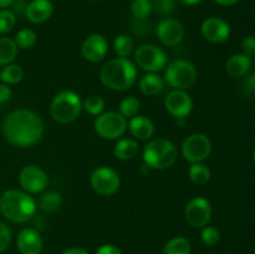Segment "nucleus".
<instances>
[{
  "label": "nucleus",
  "mask_w": 255,
  "mask_h": 254,
  "mask_svg": "<svg viewBox=\"0 0 255 254\" xmlns=\"http://www.w3.org/2000/svg\"><path fill=\"white\" fill-rule=\"evenodd\" d=\"M15 0H0V9H6L14 4Z\"/></svg>",
  "instance_id": "obj_47"
},
{
  "label": "nucleus",
  "mask_w": 255,
  "mask_h": 254,
  "mask_svg": "<svg viewBox=\"0 0 255 254\" xmlns=\"http://www.w3.org/2000/svg\"><path fill=\"white\" fill-rule=\"evenodd\" d=\"M149 169H151V168H149V167L147 166L146 163H143V164H142V166H141V172H142V173H148Z\"/></svg>",
  "instance_id": "obj_48"
},
{
  "label": "nucleus",
  "mask_w": 255,
  "mask_h": 254,
  "mask_svg": "<svg viewBox=\"0 0 255 254\" xmlns=\"http://www.w3.org/2000/svg\"><path fill=\"white\" fill-rule=\"evenodd\" d=\"M0 212L12 223H26L36 213V202L27 192L7 189L0 197Z\"/></svg>",
  "instance_id": "obj_2"
},
{
  "label": "nucleus",
  "mask_w": 255,
  "mask_h": 254,
  "mask_svg": "<svg viewBox=\"0 0 255 254\" xmlns=\"http://www.w3.org/2000/svg\"><path fill=\"white\" fill-rule=\"evenodd\" d=\"M143 163L151 169H167L173 166L178 157L176 146L169 139L154 138L144 146Z\"/></svg>",
  "instance_id": "obj_4"
},
{
  "label": "nucleus",
  "mask_w": 255,
  "mask_h": 254,
  "mask_svg": "<svg viewBox=\"0 0 255 254\" xmlns=\"http://www.w3.org/2000/svg\"><path fill=\"white\" fill-rule=\"evenodd\" d=\"M136 79V65L127 57L110 60L100 70L101 82L114 91H126L131 89Z\"/></svg>",
  "instance_id": "obj_3"
},
{
  "label": "nucleus",
  "mask_w": 255,
  "mask_h": 254,
  "mask_svg": "<svg viewBox=\"0 0 255 254\" xmlns=\"http://www.w3.org/2000/svg\"><path fill=\"white\" fill-rule=\"evenodd\" d=\"M164 80L173 89L187 90L196 84L197 70L187 60H174L167 66Z\"/></svg>",
  "instance_id": "obj_6"
},
{
  "label": "nucleus",
  "mask_w": 255,
  "mask_h": 254,
  "mask_svg": "<svg viewBox=\"0 0 255 254\" xmlns=\"http://www.w3.org/2000/svg\"><path fill=\"white\" fill-rule=\"evenodd\" d=\"M92 189L101 196H112L121 186L120 174L109 166L97 167L90 177Z\"/></svg>",
  "instance_id": "obj_9"
},
{
  "label": "nucleus",
  "mask_w": 255,
  "mask_h": 254,
  "mask_svg": "<svg viewBox=\"0 0 255 254\" xmlns=\"http://www.w3.org/2000/svg\"><path fill=\"white\" fill-rule=\"evenodd\" d=\"M201 32L204 39L208 41L213 42V44H221L229 39L231 26L226 20L217 16H211L202 22Z\"/></svg>",
  "instance_id": "obj_15"
},
{
  "label": "nucleus",
  "mask_w": 255,
  "mask_h": 254,
  "mask_svg": "<svg viewBox=\"0 0 255 254\" xmlns=\"http://www.w3.org/2000/svg\"><path fill=\"white\" fill-rule=\"evenodd\" d=\"M19 47L15 44L14 39L6 36L0 37V66H6L11 64L17 55Z\"/></svg>",
  "instance_id": "obj_24"
},
{
  "label": "nucleus",
  "mask_w": 255,
  "mask_h": 254,
  "mask_svg": "<svg viewBox=\"0 0 255 254\" xmlns=\"http://www.w3.org/2000/svg\"><path fill=\"white\" fill-rule=\"evenodd\" d=\"M107 51H109V42L101 34L89 35L82 42V56L90 62H99L104 60Z\"/></svg>",
  "instance_id": "obj_16"
},
{
  "label": "nucleus",
  "mask_w": 255,
  "mask_h": 254,
  "mask_svg": "<svg viewBox=\"0 0 255 254\" xmlns=\"http://www.w3.org/2000/svg\"><path fill=\"white\" fill-rule=\"evenodd\" d=\"M105 100L97 95H91L82 102V109L92 116H99L105 110Z\"/></svg>",
  "instance_id": "obj_32"
},
{
  "label": "nucleus",
  "mask_w": 255,
  "mask_h": 254,
  "mask_svg": "<svg viewBox=\"0 0 255 254\" xmlns=\"http://www.w3.org/2000/svg\"><path fill=\"white\" fill-rule=\"evenodd\" d=\"M212 142L206 134L192 133L182 143V154L189 163H201L209 157Z\"/></svg>",
  "instance_id": "obj_10"
},
{
  "label": "nucleus",
  "mask_w": 255,
  "mask_h": 254,
  "mask_svg": "<svg viewBox=\"0 0 255 254\" xmlns=\"http://www.w3.org/2000/svg\"><path fill=\"white\" fill-rule=\"evenodd\" d=\"M242 49H243V54L248 57L255 56V36L249 35V36L244 37L242 41Z\"/></svg>",
  "instance_id": "obj_39"
},
{
  "label": "nucleus",
  "mask_w": 255,
  "mask_h": 254,
  "mask_svg": "<svg viewBox=\"0 0 255 254\" xmlns=\"http://www.w3.org/2000/svg\"><path fill=\"white\" fill-rule=\"evenodd\" d=\"M14 41L19 49H31V47L36 44L37 35L32 29H21L20 31H17L16 35H15Z\"/></svg>",
  "instance_id": "obj_30"
},
{
  "label": "nucleus",
  "mask_w": 255,
  "mask_h": 254,
  "mask_svg": "<svg viewBox=\"0 0 255 254\" xmlns=\"http://www.w3.org/2000/svg\"><path fill=\"white\" fill-rule=\"evenodd\" d=\"M44 131V121L31 110H15L2 122L5 139L16 147L34 146L42 138Z\"/></svg>",
  "instance_id": "obj_1"
},
{
  "label": "nucleus",
  "mask_w": 255,
  "mask_h": 254,
  "mask_svg": "<svg viewBox=\"0 0 255 254\" xmlns=\"http://www.w3.org/2000/svg\"><path fill=\"white\" fill-rule=\"evenodd\" d=\"M153 11L161 15H168L174 11V0H151Z\"/></svg>",
  "instance_id": "obj_36"
},
{
  "label": "nucleus",
  "mask_w": 255,
  "mask_h": 254,
  "mask_svg": "<svg viewBox=\"0 0 255 254\" xmlns=\"http://www.w3.org/2000/svg\"><path fill=\"white\" fill-rule=\"evenodd\" d=\"M139 100L134 96H127L120 102L119 112L125 117V119H132V117L137 116L139 111Z\"/></svg>",
  "instance_id": "obj_29"
},
{
  "label": "nucleus",
  "mask_w": 255,
  "mask_h": 254,
  "mask_svg": "<svg viewBox=\"0 0 255 254\" xmlns=\"http://www.w3.org/2000/svg\"><path fill=\"white\" fill-rule=\"evenodd\" d=\"M134 42L128 35L121 34L115 39L114 50L119 57H127L133 52Z\"/></svg>",
  "instance_id": "obj_28"
},
{
  "label": "nucleus",
  "mask_w": 255,
  "mask_h": 254,
  "mask_svg": "<svg viewBox=\"0 0 255 254\" xmlns=\"http://www.w3.org/2000/svg\"><path fill=\"white\" fill-rule=\"evenodd\" d=\"M157 36L166 46H177L184 37V27L181 21L173 17H166L157 25Z\"/></svg>",
  "instance_id": "obj_14"
},
{
  "label": "nucleus",
  "mask_w": 255,
  "mask_h": 254,
  "mask_svg": "<svg viewBox=\"0 0 255 254\" xmlns=\"http://www.w3.org/2000/svg\"><path fill=\"white\" fill-rule=\"evenodd\" d=\"M152 11L151 0H132L131 12L134 19H148Z\"/></svg>",
  "instance_id": "obj_31"
},
{
  "label": "nucleus",
  "mask_w": 255,
  "mask_h": 254,
  "mask_svg": "<svg viewBox=\"0 0 255 254\" xmlns=\"http://www.w3.org/2000/svg\"><path fill=\"white\" fill-rule=\"evenodd\" d=\"M221 232L218 228L213 226H206L202 228L201 232V239L203 244L208 247H214L221 242Z\"/></svg>",
  "instance_id": "obj_34"
},
{
  "label": "nucleus",
  "mask_w": 255,
  "mask_h": 254,
  "mask_svg": "<svg viewBox=\"0 0 255 254\" xmlns=\"http://www.w3.org/2000/svg\"><path fill=\"white\" fill-rule=\"evenodd\" d=\"M251 65V57H248L244 54H236L228 59L226 65V70L229 76L243 77L249 72Z\"/></svg>",
  "instance_id": "obj_20"
},
{
  "label": "nucleus",
  "mask_w": 255,
  "mask_h": 254,
  "mask_svg": "<svg viewBox=\"0 0 255 254\" xmlns=\"http://www.w3.org/2000/svg\"><path fill=\"white\" fill-rule=\"evenodd\" d=\"M191 243L184 237H174L163 247L162 254H191Z\"/></svg>",
  "instance_id": "obj_25"
},
{
  "label": "nucleus",
  "mask_w": 255,
  "mask_h": 254,
  "mask_svg": "<svg viewBox=\"0 0 255 254\" xmlns=\"http://www.w3.org/2000/svg\"><path fill=\"white\" fill-rule=\"evenodd\" d=\"M16 24L15 12L9 9L0 10V34L4 35L11 31Z\"/></svg>",
  "instance_id": "obj_33"
},
{
  "label": "nucleus",
  "mask_w": 255,
  "mask_h": 254,
  "mask_svg": "<svg viewBox=\"0 0 255 254\" xmlns=\"http://www.w3.org/2000/svg\"><path fill=\"white\" fill-rule=\"evenodd\" d=\"M131 29L137 36H146L151 32L152 22L148 19H134L131 22Z\"/></svg>",
  "instance_id": "obj_35"
},
{
  "label": "nucleus",
  "mask_w": 255,
  "mask_h": 254,
  "mask_svg": "<svg viewBox=\"0 0 255 254\" xmlns=\"http://www.w3.org/2000/svg\"><path fill=\"white\" fill-rule=\"evenodd\" d=\"M95 131L105 139H119L127 131V120L120 112H102L95 120Z\"/></svg>",
  "instance_id": "obj_7"
},
{
  "label": "nucleus",
  "mask_w": 255,
  "mask_h": 254,
  "mask_svg": "<svg viewBox=\"0 0 255 254\" xmlns=\"http://www.w3.org/2000/svg\"><path fill=\"white\" fill-rule=\"evenodd\" d=\"M253 159H254V163H255V148H254V152H253Z\"/></svg>",
  "instance_id": "obj_49"
},
{
  "label": "nucleus",
  "mask_w": 255,
  "mask_h": 254,
  "mask_svg": "<svg viewBox=\"0 0 255 254\" xmlns=\"http://www.w3.org/2000/svg\"><path fill=\"white\" fill-rule=\"evenodd\" d=\"M11 89L9 85L0 84V104H6L10 99H11Z\"/></svg>",
  "instance_id": "obj_40"
},
{
  "label": "nucleus",
  "mask_w": 255,
  "mask_h": 254,
  "mask_svg": "<svg viewBox=\"0 0 255 254\" xmlns=\"http://www.w3.org/2000/svg\"><path fill=\"white\" fill-rule=\"evenodd\" d=\"M96 254H124L116 246L112 244H104L97 249Z\"/></svg>",
  "instance_id": "obj_41"
},
{
  "label": "nucleus",
  "mask_w": 255,
  "mask_h": 254,
  "mask_svg": "<svg viewBox=\"0 0 255 254\" xmlns=\"http://www.w3.org/2000/svg\"><path fill=\"white\" fill-rule=\"evenodd\" d=\"M10 241H11V231L4 222H0V253H2L9 247Z\"/></svg>",
  "instance_id": "obj_38"
},
{
  "label": "nucleus",
  "mask_w": 255,
  "mask_h": 254,
  "mask_svg": "<svg viewBox=\"0 0 255 254\" xmlns=\"http://www.w3.org/2000/svg\"><path fill=\"white\" fill-rule=\"evenodd\" d=\"M61 254H90L86 249H82V248H70L66 249L65 252H62Z\"/></svg>",
  "instance_id": "obj_43"
},
{
  "label": "nucleus",
  "mask_w": 255,
  "mask_h": 254,
  "mask_svg": "<svg viewBox=\"0 0 255 254\" xmlns=\"http://www.w3.org/2000/svg\"><path fill=\"white\" fill-rule=\"evenodd\" d=\"M164 106L174 119H186L193 110V100L186 90L174 89L167 95Z\"/></svg>",
  "instance_id": "obj_13"
},
{
  "label": "nucleus",
  "mask_w": 255,
  "mask_h": 254,
  "mask_svg": "<svg viewBox=\"0 0 255 254\" xmlns=\"http://www.w3.org/2000/svg\"><path fill=\"white\" fill-rule=\"evenodd\" d=\"M242 94L246 96H254L255 95V72L252 74H247L243 76L241 85Z\"/></svg>",
  "instance_id": "obj_37"
},
{
  "label": "nucleus",
  "mask_w": 255,
  "mask_h": 254,
  "mask_svg": "<svg viewBox=\"0 0 255 254\" xmlns=\"http://www.w3.org/2000/svg\"><path fill=\"white\" fill-rule=\"evenodd\" d=\"M218 5H222V6H232V5L237 4L239 0H214Z\"/></svg>",
  "instance_id": "obj_45"
},
{
  "label": "nucleus",
  "mask_w": 255,
  "mask_h": 254,
  "mask_svg": "<svg viewBox=\"0 0 255 254\" xmlns=\"http://www.w3.org/2000/svg\"><path fill=\"white\" fill-rule=\"evenodd\" d=\"M134 61L144 71L156 74L167 64V55L161 47L152 44L141 45L134 52Z\"/></svg>",
  "instance_id": "obj_8"
},
{
  "label": "nucleus",
  "mask_w": 255,
  "mask_h": 254,
  "mask_svg": "<svg viewBox=\"0 0 255 254\" xmlns=\"http://www.w3.org/2000/svg\"><path fill=\"white\" fill-rule=\"evenodd\" d=\"M82 110V101L74 91H61L56 94L50 105L52 119L59 124H70L79 117Z\"/></svg>",
  "instance_id": "obj_5"
},
{
  "label": "nucleus",
  "mask_w": 255,
  "mask_h": 254,
  "mask_svg": "<svg viewBox=\"0 0 255 254\" xmlns=\"http://www.w3.org/2000/svg\"><path fill=\"white\" fill-rule=\"evenodd\" d=\"M54 5L50 0H32L27 4L25 16L32 24H42L51 17Z\"/></svg>",
  "instance_id": "obj_18"
},
{
  "label": "nucleus",
  "mask_w": 255,
  "mask_h": 254,
  "mask_svg": "<svg viewBox=\"0 0 255 254\" xmlns=\"http://www.w3.org/2000/svg\"><path fill=\"white\" fill-rule=\"evenodd\" d=\"M34 217H35V226H37L36 227L37 231H39V229H41V228H44L45 223H46V222H45V219L42 218L41 216H34Z\"/></svg>",
  "instance_id": "obj_44"
},
{
  "label": "nucleus",
  "mask_w": 255,
  "mask_h": 254,
  "mask_svg": "<svg viewBox=\"0 0 255 254\" xmlns=\"http://www.w3.org/2000/svg\"><path fill=\"white\" fill-rule=\"evenodd\" d=\"M127 128L129 129L132 136L136 139L146 141L154 134V125L148 117L146 116H134L129 120Z\"/></svg>",
  "instance_id": "obj_19"
},
{
  "label": "nucleus",
  "mask_w": 255,
  "mask_h": 254,
  "mask_svg": "<svg viewBox=\"0 0 255 254\" xmlns=\"http://www.w3.org/2000/svg\"><path fill=\"white\" fill-rule=\"evenodd\" d=\"M138 142L134 138H120L114 147V154L121 161H129L138 153Z\"/></svg>",
  "instance_id": "obj_21"
},
{
  "label": "nucleus",
  "mask_w": 255,
  "mask_h": 254,
  "mask_svg": "<svg viewBox=\"0 0 255 254\" xmlns=\"http://www.w3.org/2000/svg\"><path fill=\"white\" fill-rule=\"evenodd\" d=\"M212 206L204 197H194L187 203L184 209V218L193 228H203L208 226L212 218Z\"/></svg>",
  "instance_id": "obj_11"
},
{
  "label": "nucleus",
  "mask_w": 255,
  "mask_h": 254,
  "mask_svg": "<svg viewBox=\"0 0 255 254\" xmlns=\"http://www.w3.org/2000/svg\"><path fill=\"white\" fill-rule=\"evenodd\" d=\"M139 90L147 96H156L164 89V80L157 74H147L139 80Z\"/></svg>",
  "instance_id": "obj_22"
},
{
  "label": "nucleus",
  "mask_w": 255,
  "mask_h": 254,
  "mask_svg": "<svg viewBox=\"0 0 255 254\" xmlns=\"http://www.w3.org/2000/svg\"><path fill=\"white\" fill-rule=\"evenodd\" d=\"M189 179L197 186H203L211 179V169L204 163H192L188 171Z\"/></svg>",
  "instance_id": "obj_27"
},
{
  "label": "nucleus",
  "mask_w": 255,
  "mask_h": 254,
  "mask_svg": "<svg viewBox=\"0 0 255 254\" xmlns=\"http://www.w3.org/2000/svg\"><path fill=\"white\" fill-rule=\"evenodd\" d=\"M14 10L17 11V14H25L27 4H25L24 0H19V1H14Z\"/></svg>",
  "instance_id": "obj_42"
},
{
  "label": "nucleus",
  "mask_w": 255,
  "mask_h": 254,
  "mask_svg": "<svg viewBox=\"0 0 255 254\" xmlns=\"http://www.w3.org/2000/svg\"><path fill=\"white\" fill-rule=\"evenodd\" d=\"M16 247L20 254H40L42 251V238L35 228H24L16 238Z\"/></svg>",
  "instance_id": "obj_17"
},
{
  "label": "nucleus",
  "mask_w": 255,
  "mask_h": 254,
  "mask_svg": "<svg viewBox=\"0 0 255 254\" xmlns=\"http://www.w3.org/2000/svg\"><path fill=\"white\" fill-rule=\"evenodd\" d=\"M47 174L41 167L36 164H27L20 171L19 183L22 191L29 194H36L44 191L47 186Z\"/></svg>",
  "instance_id": "obj_12"
},
{
  "label": "nucleus",
  "mask_w": 255,
  "mask_h": 254,
  "mask_svg": "<svg viewBox=\"0 0 255 254\" xmlns=\"http://www.w3.org/2000/svg\"><path fill=\"white\" fill-rule=\"evenodd\" d=\"M37 206L45 213H55L59 211L62 206V196L59 192L49 191L41 194L39 198Z\"/></svg>",
  "instance_id": "obj_23"
},
{
  "label": "nucleus",
  "mask_w": 255,
  "mask_h": 254,
  "mask_svg": "<svg viewBox=\"0 0 255 254\" xmlns=\"http://www.w3.org/2000/svg\"><path fill=\"white\" fill-rule=\"evenodd\" d=\"M24 77V70L17 64H9L0 71V80L2 84L16 85Z\"/></svg>",
  "instance_id": "obj_26"
},
{
  "label": "nucleus",
  "mask_w": 255,
  "mask_h": 254,
  "mask_svg": "<svg viewBox=\"0 0 255 254\" xmlns=\"http://www.w3.org/2000/svg\"><path fill=\"white\" fill-rule=\"evenodd\" d=\"M181 4L183 5H188V6H192V5H197L199 4V2H202L203 0H178Z\"/></svg>",
  "instance_id": "obj_46"
}]
</instances>
